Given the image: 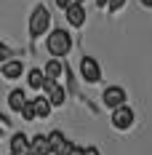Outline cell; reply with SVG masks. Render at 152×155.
<instances>
[{
    "instance_id": "cell-1",
    "label": "cell",
    "mask_w": 152,
    "mask_h": 155,
    "mask_svg": "<svg viewBox=\"0 0 152 155\" xmlns=\"http://www.w3.org/2000/svg\"><path fill=\"white\" fill-rule=\"evenodd\" d=\"M46 48H48V54L56 56V59H59V56H67L70 48H72V38H70V32H67V30H53L51 35H48Z\"/></svg>"
},
{
    "instance_id": "cell-2",
    "label": "cell",
    "mask_w": 152,
    "mask_h": 155,
    "mask_svg": "<svg viewBox=\"0 0 152 155\" xmlns=\"http://www.w3.org/2000/svg\"><path fill=\"white\" fill-rule=\"evenodd\" d=\"M48 27H51V14H48L46 5H35V11L30 16V35L32 38H40L46 35Z\"/></svg>"
},
{
    "instance_id": "cell-3",
    "label": "cell",
    "mask_w": 152,
    "mask_h": 155,
    "mask_svg": "<svg viewBox=\"0 0 152 155\" xmlns=\"http://www.w3.org/2000/svg\"><path fill=\"white\" fill-rule=\"evenodd\" d=\"M80 75L86 78L88 83H99V80H102V67H99V62H96L93 56H83V62H80Z\"/></svg>"
},
{
    "instance_id": "cell-4",
    "label": "cell",
    "mask_w": 152,
    "mask_h": 155,
    "mask_svg": "<svg viewBox=\"0 0 152 155\" xmlns=\"http://www.w3.org/2000/svg\"><path fill=\"white\" fill-rule=\"evenodd\" d=\"M112 126L115 128H131L134 126V112H131V107H125V104H120V107L112 110Z\"/></svg>"
},
{
    "instance_id": "cell-5",
    "label": "cell",
    "mask_w": 152,
    "mask_h": 155,
    "mask_svg": "<svg viewBox=\"0 0 152 155\" xmlns=\"http://www.w3.org/2000/svg\"><path fill=\"white\" fill-rule=\"evenodd\" d=\"M43 91L48 94V102H51L53 107H61V104L67 102V94H64V88H61L56 80H48V78H46V86H43Z\"/></svg>"
},
{
    "instance_id": "cell-6",
    "label": "cell",
    "mask_w": 152,
    "mask_h": 155,
    "mask_svg": "<svg viewBox=\"0 0 152 155\" xmlns=\"http://www.w3.org/2000/svg\"><path fill=\"white\" fill-rule=\"evenodd\" d=\"M102 102L109 110H115V107H120V104H125V91H123L120 86H109L104 91V96H102Z\"/></svg>"
},
{
    "instance_id": "cell-7",
    "label": "cell",
    "mask_w": 152,
    "mask_h": 155,
    "mask_svg": "<svg viewBox=\"0 0 152 155\" xmlns=\"http://www.w3.org/2000/svg\"><path fill=\"white\" fill-rule=\"evenodd\" d=\"M67 21H70L72 27H83V21H86V8H83V3H72V5L67 8Z\"/></svg>"
},
{
    "instance_id": "cell-8",
    "label": "cell",
    "mask_w": 152,
    "mask_h": 155,
    "mask_svg": "<svg viewBox=\"0 0 152 155\" xmlns=\"http://www.w3.org/2000/svg\"><path fill=\"white\" fill-rule=\"evenodd\" d=\"M11 153L14 155H35L30 147V139L24 137V134H14V139H11Z\"/></svg>"
},
{
    "instance_id": "cell-9",
    "label": "cell",
    "mask_w": 152,
    "mask_h": 155,
    "mask_svg": "<svg viewBox=\"0 0 152 155\" xmlns=\"http://www.w3.org/2000/svg\"><path fill=\"white\" fill-rule=\"evenodd\" d=\"M30 147L35 155H51V142H48V137H43V134H37L35 139H30Z\"/></svg>"
},
{
    "instance_id": "cell-10",
    "label": "cell",
    "mask_w": 152,
    "mask_h": 155,
    "mask_svg": "<svg viewBox=\"0 0 152 155\" xmlns=\"http://www.w3.org/2000/svg\"><path fill=\"white\" fill-rule=\"evenodd\" d=\"M24 104H27V94L21 91V88H14V91L8 94V107L14 110V112H21Z\"/></svg>"
},
{
    "instance_id": "cell-11",
    "label": "cell",
    "mask_w": 152,
    "mask_h": 155,
    "mask_svg": "<svg viewBox=\"0 0 152 155\" xmlns=\"http://www.w3.org/2000/svg\"><path fill=\"white\" fill-rule=\"evenodd\" d=\"M32 104H35V115L37 118H48L51 115V102H48V96H37V99H32Z\"/></svg>"
},
{
    "instance_id": "cell-12",
    "label": "cell",
    "mask_w": 152,
    "mask_h": 155,
    "mask_svg": "<svg viewBox=\"0 0 152 155\" xmlns=\"http://www.w3.org/2000/svg\"><path fill=\"white\" fill-rule=\"evenodd\" d=\"M24 72V67H21V62H3V78H8V80H14V78H19Z\"/></svg>"
},
{
    "instance_id": "cell-13",
    "label": "cell",
    "mask_w": 152,
    "mask_h": 155,
    "mask_svg": "<svg viewBox=\"0 0 152 155\" xmlns=\"http://www.w3.org/2000/svg\"><path fill=\"white\" fill-rule=\"evenodd\" d=\"M43 72H46V78H48V80H56V78H59L61 72H64V64H61L59 59L53 56V59H51V62H48L46 67H43Z\"/></svg>"
},
{
    "instance_id": "cell-14",
    "label": "cell",
    "mask_w": 152,
    "mask_h": 155,
    "mask_svg": "<svg viewBox=\"0 0 152 155\" xmlns=\"http://www.w3.org/2000/svg\"><path fill=\"white\" fill-rule=\"evenodd\" d=\"M27 83H30V88L40 91V88L46 86V72H43V70H30V75H27Z\"/></svg>"
},
{
    "instance_id": "cell-15",
    "label": "cell",
    "mask_w": 152,
    "mask_h": 155,
    "mask_svg": "<svg viewBox=\"0 0 152 155\" xmlns=\"http://www.w3.org/2000/svg\"><path fill=\"white\" fill-rule=\"evenodd\" d=\"M48 142H51V153H56L67 139H64V134H61V131H51V134H48Z\"/></svg>"
},
{
    "instance_id": "cell-16",
    "label": "cell",
    "mask_w": 152,
    "mask_h": 155,
    "mask_svg": "<svg viewBox=\"0 0 152 155\" xmlns=\"http://www.w3.org/2000/svg\"><path fill=\"white\" fill-rule=\"evenodd\" d=\"M21 118L24 120H35L37 115H35V104H32V99H27V104L21 107Z\"/></svg>"
},
{
    "instance_id": "cell-17",
    "label": "cell",
    "mask_w": 152,
    "mask_h": 155,
    "mask_svg": "<svg viewBox=\"0 0 152 155\" xmlns=\"http://www.w3.org/2000/svg\"><path fill=\"white\" fill-rule=\"evenodd\" d=\"M123 5H125V0H109V3H107V8H109L112 14H115V11H120Z\"/></svg>"
},
{
    "instance_id": "cell-18",
    "label": "cell",
    "mask_w": 152,
    "mask_h": 155,
    "mask_svg": "<svg viewBox=\"0 0 152 155\" xmlns=\"http://www.w3.org/2000/svg\"><path fill=\"white\" fill-rule=\"evenodd\" d=\"M8 56H11V48H8V46H3V43H0V62H5Z\"/></svg>"
},
{
    "instance_id": "cell-19",
    "label": "cell",
    "mask_w": 152,
    "mask_h": 155,
    "mask_svg": "<svg viewBox=\"0 0 152 155\" xmlns=\"http://www.w3.org/2000/svg\"><path fill=\"white\" fill-rule=\"evenodd\" d=\"M72 3H75V0H56V5H59V8H64V11H67Z\"/></svg>"
},
{
    "instance_id": "cell-20",
    "label": "cell",
    "mask_w": 152,
    "mask_h": 155,
    "mask_svg": "<svg viewBox=\"0 0 152 155\" xmlns=\"http://www.w3.org/2000/svg\"><path fill=\"white\" fill-rule=\"evenodd\" d=\"M83 155H102V153H99V147H86Z\"/></svg>"
},
{
    "instance_id": "cell-21",
    "label": "cell",
    "mask_w": 152,
    "mask_h": 155,
    "mask_svg": "<svg viewBox=\"0 0 152 155\" xmlns=\"http://www.w3.org/2000/svg\"><path fill=\"white\" fill-rule=\"evenodd\" d=\"M107 3H109V0H96V5H99V8H104Z\"/></svg>"
},
{
    "instance_id": "cell-22",
    "label": "cell",
    "mask_w": 152,
    "mask_h": 155,
    "mask_svg": "<svg viewBox=\"0 0 152 155\" xmlns=\"http://www.w3.org/2000/svg\"><path fill=\"white\" fill-rule=\"evenodd\" d=\"M141 5H147V8H152V0H139Z\"/></svg>"
},
{
    "instance_id": "cell-23",
    "label": "cell",
    "mask_w": 152,
    "mask_h": 155,
    "mask_svg": "<svg viewBox=\"0 0 152 155\" xmlns=\"http://www.w3.org/2000/svg\"><path fill=\"white\" fill-rule=\"evenodd\" d=\"M0 137H3V128H0Z\"/></svg>"
},
{
    "instance_id": "cell-24",
    "label": "cell",
    "mask_w": 152,
    "mask_h": 155,
    "mask_svg": "<svg viewBox=\"0 0 152 155\" xmlns=\"http://www.w3.org/2000/svg\"><path fill=\"white\" fill-rule=\"evenodd\" d=\"M75 3H83V0H75Z\"/></svg>"
},
{
    "instance_id": "cell-25",
    "label": "cell",
    "mask_w": 152,
    "mask_h": 155,
    "mask_svg": "<svg viewBox=\"0 0 152 155\" xmlns=\"http://www.w3.org/2000/svg\"><path fill=\"white\" fill-rule=\"evenodd\" d=\"M11 155H14V153H11Z\"/></svg>"
}]
</instances>
